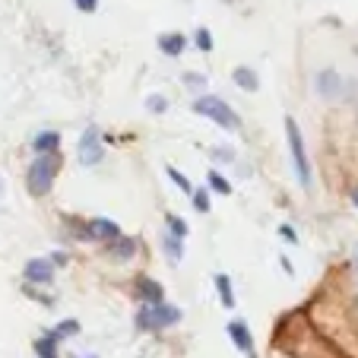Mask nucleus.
I'll return each instance as SVG.
<instances>
[{"label":"nucleus","instance_id":"f257e3e1","mask_svg":"<svg viewBox=\"0 0 358 358\" xmlns=\"http://www.w3.org/2000/svg\"><path fill=\"white\" fill-rule=\"evenodd\" d=\"M61 165H64L61 152H51V156H35L32 162H29V169H26V190L35 196V200H41V196H48L51 190H55V181H57Z\"/></svg>","mask_w":358,"mask_h":358},{"label":"nucleus","instance_id":"f03ea898","mask_svg":"<svg viewBox=\"0 0 358 358\" xmlns=\"http://www.w3.org/2000/svg\"><path fill=\"white\" fill-rule=\"evenodd\" d=\"M190 108H194V115L206 117V121H213V124H216V127L229 130V134H235V130H241V115H238V111L231 108V105L222 99V95L203 92V95H196V99L190 101Z\"/></svg>","mask_w":358,"mask_h":358},{"label":"nucleus","instance_id":"7ed1b4c3","mask_svg":"<svg viewBox=\"0 0 358 358\" xmlns=\"http://www.w3.org/2000/svg\"><path fill=\"white\" fill-rule=\"evenodd\" d=\"M285 140H289V156H292V169H295V178L304 190L314 187V171H311V159H308V146H304L301 127H298L295 117H285Z\"/></svg>","mask_w":358,"mask_h":358},{"label":"nucleus","instance_id":"20e7f679","mask_svg":"<svg viewBox=\"0 0 358 358\" xmlns=\"http://www.w3.org/2000/svg\"><path fill=\"white\" fill-rule=\"evenodd\" d=\"M181 308L178 304H169V301H159V304H140L134 324L140 333H162L169 327H175L181 320Z\"/></svg>","mask_w":358,"mask_h":358},{"label":"nucleus","instance_id":"39448f33","mask_svg":"<svg viewBox=\"0 0 358 358\" xmlns=\"http://www.w3.org/2000/svg\"><path fill=\"white\" fill-rule=\"evenodd\" d=\"M76 159H80V165H86V169H95V165H101V159H105L101 130L95 127V124H89L80 134V140H76Z\"/></svg>","mask_w":358,"mask_h":358},{"label":"nucleus","instance_id":"423d86ee","mask_svg":"<svg viewBox=\"0 0 358 358\" xmlns=\"http://www.w3.org/2000/svg\"><path fill=\"white\" fill-rule=\"evenodd\" d=\"M57 276V266L51 264V257H32L26 260V266H22V279H26V285H38V289H45V285H51Z\"/></svg>","mask_w":358,"mask_h":358},{"label":"nucleus","instance_id":"0eeeda50","mask_svg":"<svg viewBox=\"0 0 358 358\" xmlns=\"http://www.w3.org/2000/svg\"><path fill=\"white\" fill-rule=\"evenodd\" d=\"M314 92L324 101H343L345 99V76H339L336 70H320L314 76Z\"/></svg>","mask_w":358,"mask_h":358},{"label":"nucleus","instance_id":"6e6552de","mask_svg":"<svg viewBox=\"0 0 358 358\" xmlns=\"http://www.w3.org/2000/svg\"><path fill=\"white\" fill-rule=\"evenodd\" d=\"M225 333H229L231 345H235V349L241 352L244 358H257V345H254V330H250V327L244 324L241 317L229 320V324H225Z\"/></svg>","mask_w":358,"mask_h":358},{"label":"nucleus","instance_id":"1a4fd4ad","mask_svg":"<svg viewBox=\"0 0 358 358\" xmlns=\"http://www.w3.org/2000/svg\"><path fill=\"white\" fill-rule=\"evenodd\" d=\"M134 298L140 304H159V301H165V289H162V282H156L152 276H136Z\"/></svg>","mask_w":358,"mask_h":358},{"label":"nucleus","instance_id":"9d476101","mask_svg":"<svg viewBox=\"0 0 358 358\" xmlns=\"http://www.w3.org/2000/svg\"><path fill=\"white\" fill-rule=\"evenodd\" d=\"M136 250H140V241L130 238V235H121L117 241L105 244V254H108V260H115V264H127V260H134Z\"/></svg>","mask_w":358,"mask_h":358},{"label":"nucleus","instance_id":"9b49d317","mask_svg":"<svg viewBox=\"0 0 358 358\" xmlns=\"http://www.w3.org/2000/svg\"><path fill=\"white\" fill-rule=\"evenodd\" d=\"M32 152L35 156H51V152H61V134L57 130H38L32 136Z\"/></svg>","mask_w":358,"mask_h":358},{"label":"nucleus","instance_id":"f8f14e48","mask_svg":"<svg viewBox=\"0 0 358 358\" xmlns=\"http://www.w3.org/2000/svg\"><path fill=\"white\" fill-rule=\"evenodd\" d=\"M187 41L190 38L184 32H162L156 45H159V51H162L165 57H181L184 51H187Z\"/></svg>","mask_w":358,"mask_h":358},{"label":"nucleus","instance_id":"ddd939ff","mask_svg":"<svg viewBox=\"0 0 358 358\" xmlns=\"http://www.w3.org/2000/svg\"><path fill=\"white\" fill-rule=\"evenodd\" d=\"M213 285H216V295H219V304L222 308H235L238 304V298H235V285H231V279H229V273H216L213 276Z\"/></svg>","mask_w":358,"mask_h":358},{"label":"nucleus","instance_id":"4468645a","mask_svg":"<svg viewBox=\"0 0 358 358\" xmlns=\"http://www.w3.org/2000/svg\"><path fill=\"white\" fill-rule=\"evenodd\" d=\"M231 83H235L241 92H257L260 89V76L250 67H244V64H238V67L231 70Z\"/></svg>","mask_w":358,"mask_h":358},{"label":"nucleus","instance_id":"2eb2a0df","mask_svg":"<svg viewBox=\"0 0 358 358\" xmlns=\"http://www.w3.org/2000/svg\"><path fill=\"white\" fill-rule=\"evenodd\" d=\"M80 320L76 317H64V320H57L51 330H48V336L55 339V343H64V339H73V336H80Z\"/></svg>","mask_w":358,"mask_h":358},{"label":"nucleus","instance_id":"dca6fc26","mask_svg":"<svg viewBox=\"0 0 358 358\" xmlns=\"http://www.w3.org/2000/svg\"><path fill=\"white\" fill-rule=\"evenodd\" d=\"M162 250H165V257H169V264H181V257H184V241L165 231V235H162Z\"/></svg>","mask_w":358,"mask_h":358},{"label":"nucleus","instance_id":"f3484780","mask_svg":"<svg viewBox=\"0 0 358 358\" xmlns=\"http://www.w3.org/2000/svg\"><path fill=\"white\" fill-rule=\"evenodd\" d=\"M32 349H35V355H38V358H61V343H55L48 333L35 339Z\"/></svg>","mask_w":358,"mask_h":358},{"label":"nucleus","instance_id":"a211bd4d","mask_svg":"<svg viewBox=\"0 0 358 358\" xmlns=\"http://www.w3.org/2000/svg\"><path fill=\"white\" fill-rule=\"evenodd\" d=\"M206 184H210V190H213V194H219V196H229L231 194V181L219 169H213L210 175H206Z\"/></svg>","mask_w":358,"mask_h":358},{"label":"nucleus","instance_id":"6ab92c4d","mask_svg":"<svg viewBox=\"0 0 358 358\" xmlns=\"http://www.w3.org/2000/svg\"><path fill=\"white\" fill-rule=\"evenodd\" d=\"M165 175L171 178V184H175L178 190H184V194H187V196H194V190H196V187H194V184H190V178L184 175V171H178L175 165H165Z\"/></svg>","mask_w":358,"mask_h":358},{"label":"nucleus","instance_id":"aec40b11","mask_svg":"<svg viewBox=\"0 0 358 358\" xmlns=\"http://www.w3.org/2000/svg\"><path fill=\"white\" fill-rule=\"evenodd\" d=\"M165 225H169L165 231H169V235H175V238H181V241L190 235V225L184 222L181 216H175V213H169V216H165Z\"/></svg>","mask_w":358,"mask_h":358},{"label":"nucleus","instance_id":"412c9836","mask_svg":"<svg viewBox=\"0 0 358 358\" xmlns=\"http://www.w3.org/2000/svg\"><path fill=\"white\" fill-rule=\"evenodd\" d=\"M194 48H196V51H203V55H210L213 48H216V41H213V32L206 26H200L194 32Z\"/></svg>","mask_w":358,"mask_h":358},{"label":"nucleus","instance_id":"4be33fe9","mask_svg":"<svg viewBox=\"0 0 358 358\" xmlns=\"http://www.w3.org/2000/svg\"><path fill=\"white\" fill-rule=\"evenodd\" d=\"M213 190L210 187H196L194 190V196H190V200H194V210L196 213H210L213 210Z\"/></svg>","mask_w":358,"mask_h":358},{"label":"nucleus","instance_id":"5701e85b","mask_svg":"<svg viewBox=\"0 0 358 358\" xmlns=\"http://www.w3.org/2000/svg\"><path fill=\"white\" fill-rule=\"evenodd\" d=\"M22 292H26L29 298H35V301L41 304V308H55V295H45V292L38 289V285H26V282H22Z\"/></svg>","mask_w":358,"mask_h":358},{"label":"nucleus","instance_id":"b1692460","mask_svg":"<svg viewBox=\"0 0 358 358\" xmlns=\"http://www.w3.org/2000/svg\"><path fill=\"white\" fill-rule=\"evenodd\" d=\"M146 111H149V115H165V111H169V99H165V95H159V92H152L146 99Z\"/></svg>","mask_w":358,"mask_h":358},{"label":"nucleus","instance_id":"393cba45","mask_svg":"<svg viewBox=\"0 0 358 358\" xmlns=\"http://www.w3.org/2000/svg\"><path fill=\"white\" fill-rule=\"evenodd\" d=\"M184 86L194 89L196 95H203V92H206V76H203V73H194V70H190V73H184Z\"/></svg>","mask_w":358,"mask_h":358},{"label":"nucleus","instance_id":"a878e982","mask_svg":"<svg viewBox=\"0 0 358 358\" xmlns=\"http://www.w3.org/2000/svg\"><path fill=\"white\" fill-rule=\"evenodd\" d=\"M213 159H216L219 165H231V162H235V149H231V146H216V149H213Z\"/></svg>","mask_w":358,"mask_h":358},{"label":"nucleus","instance_id":"bb28decb","mask_svg":"<svg viewBox=\"0 0 358 358\" xmlns=\"http://www.w3.org/2000/svg\"><path fill=\"white\" fill-rule=\"evenodd\" d=\"M73 7L80 10V13H95V10H99V0H73Z\"/></svg>","mask_w":358,"mask_h":358},{"label":"nucleus","instance_id":"cd10ccee","mask_svg":"<svg viewBox=\"0 0 358 358\" xmlns=\"http://www.w3.org/2000/svg\"><path fill=\"white\" fill-rule=\"evenodd\" d=\"M279 235H282L289 244H298V235H295V229H292V225H279Z\"/></svg>","mask_w":358,"mask_h":358},{"label":"nucleus","instance_id":"c85d7f7f","mask_svg":"<svg viewBox=\"0 0 358 358\" xmlns=\"http://www.w3.org/2000/svg\"><path fill=\"white\" fill-rule=\"evenodd\" d=\"M51 264H55V266H67V254H64V250H55V254H51Z\"/></svg>","mask_w":358,"mask_h":358},{"label":"nucleus","instance_id":"c756f323","mask_svg":"<svg viewBox=\"0 0 358 358\" xmlns=\"http://www.w3.org/2000/svg\"><path fill=\"white\" fill-rule=\"evenodd\" d=\"M352 270H355V279H358V241L352 244Z\"/></svg>","mask_w":358,"mask_h":358},{"label":"nucleus","instance_id":"7c9ffc66","mask_svg":"<svg viewBox=\"0 0 358 358\" xmlns=\"http://www.w3.org/2000/svg\"><path fill=\"white\" fill-rule=\"evenodd\" d=\"M67 358H101V355H95V352H73V355H67Z\"/></svg>","mask_w":358,"mask_h":358},{"label":"nucleus","instance_id":"2f4dec72","mask_svg":"<svg viewBox=\"0 0 358 358\" xmlns=\"http://www.w3.org/2000/svg\"><path fill=\"white\" fill-rule=\"evenodd\" d=\"M352 206H355V210H358V184H355V187H352Z\"/></svg>","mask_w":358,"mask_h":358},{"label":"nucleus","instance_id":"473e14b6","mask_svg":"<svg viewBox=\"0 0 358 358\" xmlns=\"http://www.w3.org/2000/svg\"><path fill=\"white\" fill-rule=\"evenodd\" d=\"M0 187H3V184H0Z\"/></svg>","mask_w":358,"mask_h":358}]
</instances>
